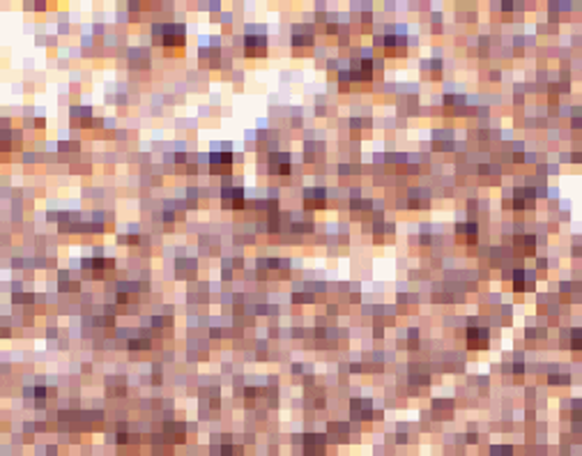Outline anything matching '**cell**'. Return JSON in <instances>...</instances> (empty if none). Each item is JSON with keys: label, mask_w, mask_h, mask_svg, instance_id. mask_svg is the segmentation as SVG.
Returning a JSON list of instances; mask_svg holds the SVG:
<instances>
[{"label": "cell", "mask_w": 582, "mask_h": 456, "mask_svg": "<svg viewBox=\"0 0 582 456\" xmlns=\"http://www.w3.org/2000/svg\"><path fill=\"white\" fill-rule=\"evenodd\" d=\"M467 345L474 348H488V330L483 327H470L467 330Z\"/></svg>", "instance_id": "obj_1"}, {"label": "cell", "mask_w": 582, "mask_h": 456, "mask_svg": "<svg viewBox=\"0 0 582 456\" xmlns=\"http://www.w3.org/2000/svg\"><path fill=\"white\" fill-rule=\"evenodd\" d=\"M306 201H309V203H311V201H315L318 205H322V203H324V191H322V189H315V191H309V193H306Z\"/></svg>", "instance_id": "obj_2"}, {"label": "cell", "mask_w": 582, "mask_h": 456, "mask_svg": "<svg viewBox=\"0 0 582 456\" xmlns=\"http://www.w3.org/2000/svg\"><path fill=\"white\" fill-rule=\"evenodd\" d=\"M490 456H511V449L508 447H495Z\"/></svg>", "instance_id": "obj_3"}]
</instances>
